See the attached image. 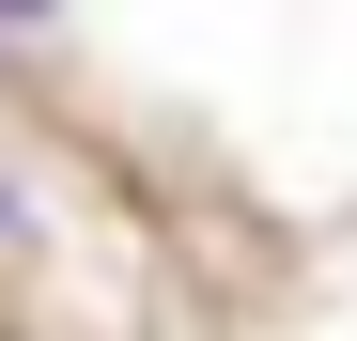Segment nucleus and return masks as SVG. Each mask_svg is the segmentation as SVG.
Returning a JSON list of instances; mask_svg holds the SVG:
<instances>
[{
	"label": "nucleus",
	"mask_w": 357,
	"mask_h": 341,
	"mask_svg": "<svg viewBox=\"0 0 357 341\" xmlns=\"http://www.w3.org/2000/svg\"><path fill=\"white\" fill-rule=\"evenodd\" d=\"M16 233H31V202H16V170H0V248H16Z\"/></svg>",
	"instance_id": "1"
},
{
	"label": "nucleus",
	"mask_w": 357,
	"mask_h": 341,
	"mask_svg": "<svg viewBox=\"0 0 357 341\" xmlns=\"http://www.w3.org/2000/svg\"><path fill=\"white\" fill-rule=\"evenodd\" d=\"M47 16H63V0H0V31H47Z\"/></svg>",
	"instance_id": "2"
}]
</instances>
